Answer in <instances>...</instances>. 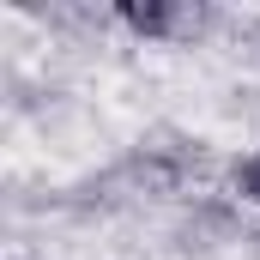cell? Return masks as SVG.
Segmentation results:
<instances>
[{"label": "cell", "mask_w": 260, "mask_h": 260, "mask_svg": "<svg viewBox=\"0 0 260 260\" xmlns=\"http://www.w3.org/2000/svg\"><path fill=\"white\" fill-rule=\"evenodd\" d=\"M115 18L127 24L133 37H145V43H194L200 30L212 24V12L194 6V0H121L115 6Z\"/></svg>", "instance_id": "6da1fadb"}, {"label": "cell", "mask_w": 260, "mask_h": 260, "mask_svg": "<svg viewBox=\"0 0 260 260\" xmlns=\"http://www.w3.org/2000/svg\"><path fill=\"white\" fill-rule=\"evenodd\" d=\"M230 182H236V194H242V200H260V145L230 170Z\"/></svg>", "instance_id": "7a4b0ae2"}]
</instances>
